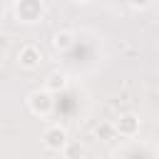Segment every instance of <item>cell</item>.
<instances>
[{
    "instance_id": "1",
    "label": "cell",
    "mask_w": 159,
    "mask_h": 159,
    "mask_svg": "<svg viewBox=\"0 0 159 159\" xmlns=\"http://www.w3.org/2000/svg\"><path fill=\"white\" fill-rule=\"evenodd\" d=\"M27 104H30V109H32L35 114H42V117H47V114L55 112V97H52L50 92H45V89L32 92V94L27 97Z\"/></svg>"
},
{
    "instance_id": "2",
    "label": "cell",
    "mask_w": 159,
    "mask_h": 159,
    "mask_svg": "<svg viewBox=\"0 0 159 159\" xmlns=\"http://www.w3.org/2000/svg\"><path fill=\"white\" fill-rule=\"evenodd\" d=\"M42 144L50 149V152H62V149H67V132H65V127H60V124H52V127H47L45 129V134H42Z\"/></svg>"
},
{
    "instance_id": "3",
    "label": "cell",
    "mask_w": 159,
    "mask_h": 159,
    "mask_svg": "<svg viewBox=\"0 0 159 159\" xmlns=\"http://www.w3.org/2000/svg\"><path fill=\"white\" fill-rule=\"evenodd\" d=\"M17 62H20L22 67L32 70V67H37V65L42 62V50H40L37 45L27 42V45H22V47H20V52H17Z\"/></svg>"
},
{
    "instance_id": "4",
    "label": "cell",
    "mask_w": 159,
    "mask_h": 159,
    "mask_svg": "<svg viewBox=\"0 0 159 159\" xmlns=\"http://www.w3.org/2000/svg\"><path fill=\"white\" fill-rule=\"evenodd\" d=\"M42 2H35V0H25V2H17L15 5V12H17V17L20 20H25V22H35V20H40L42 17Z\"/></svg>"
},
{
    "instance_id": "5",
    "label": "cell",
    "mask_w": 159,
    "mask_h": 159,
    "mask_svg": "<svg viewBox=\"0 0 159 159\" xmlns=\"http://www.w3.org/2000/svg\"><path fill=\"white\" fill-rule=\"evenodd\" d=\"M137 127H139V122H137L134 114H122L119 122H117V132L122 137H134L137 134Z\"/></svg>"
},
{
    "instance_id": "6",
    "label": "cell",
    "mask_w": 159,
    "mask_h": 159,
    "mask_svg": "<svg viewBox=\"0 0 159 159\" xmlns=\"http://www.w3.org/2000/svg\"><path fill=\"white\" fill-rule=\"evenodd\" d=\"M65 87H67V77H65L62 72H52V75L47 77V82H45V92H50L52 97L60 94Z\"/></svg>"
},
{
    "instance_id": "7",
    "label": "cell",
    "mask_w": 159,
    "mask_h": 159,
    "mask_svg": "<svg viewBox=\"0 0 159 159\" xmlns=\"http://www.w3.org/2000/svg\"><path fill=\"white\" fill-rule=\"evenodd\" d=\"M75 35L72 32H55V40H52V45L57 47V50H62V52H70L72 47H75Z\"/></svg>"
}]
</instances>
